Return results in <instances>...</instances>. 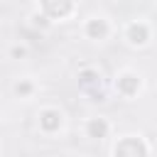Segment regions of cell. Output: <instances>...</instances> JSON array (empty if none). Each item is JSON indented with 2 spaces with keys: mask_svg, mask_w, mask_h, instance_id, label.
Returning <instances> with one entry per match:
<instances>
[{
  "mask_svg": "<svg viewBox=\"0 0 157 157\" xmlns=\"http://www.w3.org/2000/svg\"><path fill=\"white\" fill-rule=\"evenodd\" d=\"M115 157H147V147L140 137H125L115 145Z\"/></svg>",
  "mask_w": 157,
  "mask_h": 157,
  "instance_id": "1",
  "label": "cell"
},
{
  "mask_svg": "<svg viewBox=\"0 0 157 157\" xmlns=\"http://www.w3.org/2000/svg\"><path fill=\"white\" fill-rule=\"evenodd\" d=\"M78 86H81V91L93 93V98H96V101H103V91H101V76H98L96 71H91V69L81 71V74H78Z\"/></svg>",
  "mask_w": 157,
  "mask_h": 157,
  "instance_id": "2",
  "label": "cell"
},
{
  "mask_svg": "<svg viewBox=\"0 0 157 157\" xmlns=\"http://www.w3.org/2000/svg\"><path fill=\"white\" fill-rule=\"evenodd\" d=\"M39 125H42L47 132H52V130H56V128L61 125V115H59L56 110H44V113L39 115Z\"/></svg>",
  "mask_w": 157,
  "mask_h": 157,
  "instance_id": "3",
  "label": "cell"
},
{
  "mask_svg": "<svg viewBox=\"0 0 157 157\" xmlns=\"http://www.w3.org/2000/svg\"><path fill=\"white\" fill-rule=\"evenodd\" d=\"M137 86H140V81H137V76H132V74H125V76L118 78V91L125 93V96H132V93L137 91Z\"/></svg>",
  "mask_w": 157,
  "mask_h": 157,
  "instance_id": "4",
  "label": "cell"
},
{
  "mask_svg": "<svg viewBox=\"0 0 157 157\" xmlns=\"http://www.w3.org/2000/svg\"><path fill=\"white\" fill-rule=\"evenodd\" d=\"M128 37H130V42H135V44H142V42L147 39V27H145V25H140V22H135V25H130V29H128Z\"/></svg>",
  "mask_w": 157,
  "mask_h": 157,
  "instance_id": "5",
  "label": "cell"
},
{
  "mask_svg": "<svg viewBox=\"0 0 157 157\" xmlns=\"http://www.w3.org/2000/svg\"><path fill=\"white\" fill-rule=\"evenodd\" d=\"M86 29H88V34H91L93 39H101V37H105V32H108V27H105L103 20H91Z\"/></svg>",
  "mask_w": 157,
  "mask_h": 157,
  "instance_id": "6",
  "label": "cell"
},
{
  "mask_svg": "<svg viewBox=\"0 0 157 157\" xmlns=\"http://www.w3.org/2000/svg\"><path fill=\"white\" fill-rule=\"evenodd\" d=\"M105 132H108L105 120L96 118V120H91V123H88V135H91V137H105Z\"/></svg>",
  "mask_w": 157,
  "mask_h": 157,
  "instance_id": "7",
  "label": "cell"
},
{
  "mask_svg": "<svg viewBox=\"0 0 157 157\" xmlns=\"http://www.w3.org/2000/svg\"><path fill=\"white\" fill-rule=\"evenodd\" d=\"M44 10H47L49 15L61 17V15H66V12L71 10V2H44Z\"/></svg>",
  "mask_w": 157,
  "mask_h": 157,
  "instance_id": "8",
  "label": "cell"
},
{
  "mask_svg": "<svg viewBox=\"0 0 157 157\" xmlns=\"http://www.w3.org/2000/svg\"><path fill=\"white\" fill-rule=\"evenodd\" d=\"M17 93H29V83H17Z\"/></svg>",
  "mask_w": 157,
  "mask_h": 157,
  "instance_id": "9",
  "label": "cell"
}]
</instances>
